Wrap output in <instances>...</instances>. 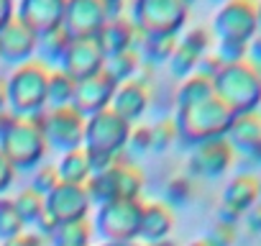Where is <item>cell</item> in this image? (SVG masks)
Returning <instances> with one entry per match:
<instances>
[{"instance_id": "obj_1", "label": "cell", "mask_w": 261, "mask_h": 246, "mask_svg": "<svg viewBox=\"0 0 261 246\" xmlns=\"http://www.w3.org/2000/svg\"><path fill=\"white\" fill-rule=\"evenodd\" d=\"M130 134V123L115 115L110 108L90 115L85 120V139L82 146L90 154L92 172H100L115 162V157L125 149Z\"/></svg>"}, {"instance_id": "obj_2", "label": "cell", "mask_w": 261, "mask_h": 246, "mask_svg": "<svg viewBox=\"0 0 261 246\" xmlns=\"http://www.w3.org/2000/svg\"><path fill=\"white\" fill-rule=\"evenodd\" d=\"M46 85H49V69L39 59H29L18 64L11 77L6 80L8 90V108L16 115L31 118L46 108Z\"/></svg>"}, {"instance_id": "obj_3", "label": "cell", "mask_w": 261, "mask_h": 246, "mask_svg": "<svg viewBox=\"0 0 261 246\" xmlns=\"http://www.w3.org/2000/svg\"><path fill=\"white\" fill-rule=\"evenodd\" d=\"M0 152L13 164V169H34L46 154V141L39 123L34 118L13 115L0 139Z\"/></svg>"}, {"instance_id": "obj_4", "label": "cell", "mask_w": 261, "mask_h": 246, "mask_svg": "<svg viewBox=\"0 0 261 246\" xmlns=\"http://www.w3.org/2000/svg\"><path fill=\"white\" fill-rule=\"evenodd\" d=\"M85 190L90 200H100V205L113 203V200H136L139 192L144 190V172L136 164L120 162L115 157L110 167L92 172Z\"/></svg>"}, {"instance_id": "obj_5", "label": "cell", "mask_w": 261, "mask_h": 246, "mask_svg": "<svg viewBox=\"0 0 261 246\" xmlns=\"http://www.w3.org/2000/svg\"><path fill=\"white\" fill-rule=\"evenodd\" d=\"M39 129L44 134V141L51 144L54 149H59L62 154L64 152H72V149H80L82 146V139H85V115L77 113L72 105H64V108H44L41 113L31 115Z\"/></svg>"}, {"instance_id": "obj_6", "label": "cell", "mask_w": 261, "mask_h": 246, "mask_svg": "<svg viewBox=\"0 0 261 246\" xmlns=\"http://www.w3.org/2000/svg\"><path fill=\"white\" fill-rule=\"evenodd\" d=\"M141 213H144V205L139 200L105 203L100 205V213H97V231L115 243L128 241L139 236L141 231Z\"/></svg>"}, {"instance_id": "obj_7", "label": "cell", "mask_w": 261, "mask_h": 246, "mask_svg": "<svg viewBox=\"0 0 261 246\" xmlns=\"http://www.w3.org/2000/svg\"><path fill=\"white\" fill-rule=\"evenodd\" d=\"M182 0H136L134 3V23L141 36H169L179 26Z\"/></svg>"}, {"instance_id": "obj_8", "label": "cell", "mask_w": 261, "mask_h": 246, "mask_svg": "<svg viewBox=\"0 0 261 246\" xmlns=\"http://www.w3.org/2000/svg\"><path fill=\"white\" fill-rule=\"evenodd\" d=\"M108 18L110 16L100 0H64L62 29L72 39H95Z\"/></svg>"}, {"instance_id": "obj_9", "label": "cell", "mask_w": 261, "mask_h": 246, "mask_svg": "<svg viewBox=\"0 0 261 246\" xmlns=\"http://www.w3.org/2000/svg\"><path fill=\"white\" fill-rule=\"evenodd\" d=\"M44 200H46V215L57 226L72 223V220H82L87 208H90V195H87L85 185L59 182Z\"/></svg>"}, {"instance_id": "obj_10", "label": "cell", "mask_w": 261, "mask_h": 246, "mask_svg": "<svg viewBox=\"0 0 261 246\" xmlns=\"http://www.w3.org/2000/svg\"><path fill=\"white\" fill-rule=\"evenodd\" d=\"M102 64H105V54L97 39H72V44L62 57V72L69 75L74 82L97 75Z\"/></svg>"}, {"instance_id": "obj_11", "label": "cell", "mask_w": 261, "mask_h": 246, "mask_svg": "<svg viewBox=\"0 0 261 246\" xmlns=\"http://www.w3.org/2000/svg\"><path fill=\"white\" fill-rule=\"evenodd\" d=\"M115 82L110 77H105L102 72L87 77V80H80L77 87H74V97H72V108L77 113H82L85 118L110 108V100H113V92H115Z\"/></svg>"}, {"instance_id": "obj_12", "label": "cell", "mask_w": 261, "mask_h": 246, "mask_svg": "<svg viewBox=\"0 0 261 246\" xmlns=\"http://www.w3.org/2000/svg\"><path fill=\"white\" fill-rule=\"evenodd\" d=\"M39 36L26 29L18 18H11L0 29V62L6 64H23L36 54Z\"/></svg>"}, {"instance_id": "obj_13", "label": "cell", "mask_w": 261, "mask_h": 246, "mask_svg": "<svg viewBox=\"0 0 261 246\" xmlns=\"http://www.w3.org/2000/svg\"><path fill=\"white\" fill-rule=\"evenodd\" d=\"M16 18L26 29H31L36 36H44L62 26L64 0H21Z\"/></svg>"}, {"instance_id": "obj_14", "label": "cell", "mask_w": 261, "mask_h": 246, "mask_svg": "<svg viewBox=\"0 0 261 246\" xmlns=\"http://www.w3.org/2000/svg\"><path fill=\"white\" fill-rule=\"evenodd\" d=\"M146 105H149V85L144 80H136V77L120 82L113 92V100H110V110L128 123L141 118Z\"/></svg>"}, {"instance_id": "obj_15", "label": "cell", "mask_w": 261, "mask_h": 246, "mask_svg": "<svg viewBox=\"0 0 261 246\" xmlns=\"http://www.w3.org/2000/svg\"><path fill=\"white\" fill-rule=\"evenodd\" d=\"M141 34L136 31V26L130 23L128 18H120V16H113L105 21V26L100 29V34L95 36L102 54L105 57H113V54H120V52H128V49H136V39Z\"/></svg>"}, {"instance_id": "obj_16", "label": "cell", "mask_w": 261, "mask_h": 246, "mask_svg": "<svg viewBox=\"0 0 261 246\" xmlns=\"http://www.w3.org/2000/svg\"><path fill=\"white\" fill-rule=\"evenodd\" d=\"M169 231H172V213H169V208L164 203H149V205H144L139 236L146 238L149 243H156V241H164V236Z\"/></svg>"}, {"instance_id": "obj_17", "label": "cell", "mask_w": 261, "mask_h": 246, "mask_svg": "<svg viewBox=\"0 0 261 246\" xmlns=\"http://www.w3.org/2000/svg\"><path fill=\"white\" fill-rule=\"evenodd\" d=\"M57 172H59V182L87 185V180L92 177V164H90V154L85 152V146L64 152L62 162L57 164Z\"/></svg>"}, {"instance_id": "obj_18", "label": "cell", "mask_w": 261, "mask_h": 246, "mask_svg": "<svg viewBox=\"0 0 261 246\" xmlns=\"http://www.w3.org/2000/svg\"><path fill=\"white\" fill-rule=\"evenodd\" d=\"M141 67V57L136 49H128V52H120V54H113V57H105V64H102V75L110 77L115 85L125 82V80H134V75L139 72Z\"/></svg>"}, {"instance_id": "obj_19", "label": "cell", "mask_w": 261, "mask_h": 246, "mask_svg": "<svg viewBox=\"0 0 261 246\" xmlns=\"http://www.w3.org/2000/svg\"><path fill=\"white\" fill-rule=\"evenodd\" d=\"M69 44H72V36L59 26V29L39 36V41H36V57L46 67L49 64H62V57H64V52H67Z\"/></svg>"}, {"instance_id": "obj_20", "label": "cell", "mask_w": 261, "mask_h": 246, "mask_svg": "<svg viewBox=\"0 0 261 246\" xmlns=\"http://www.w3.org/2000/svg\"><path fill=\"white\" fill-rule=\"evenodd\" d=\"M74 87H77V82H74L69 75H64L62 69L49 72V85H46V105H49V108H64V105H72Z\"/></svg>"}, {"instance_id": "obj_21", "label": "cell", "mask_w": 261, "mask_h": 246, "mask_svg": "<svg viewBox=\"0 0 261 246\" xmlns=\"http://www.w3.org/2000/svg\"><path fill=\"white\" fill-rule=\"evenodd\" d=\"M13 205H16V213H18V218L23 220V223H36L44 213H46V200H44V195H39L36 190H23V192H18V198L13 200Z\"/></svg>"}, {"instance_id": "obj_22", "label": "cell", "mask_w": 261, "mask_h": 246, "mask_svg": "<svg viewBox=\"0 0 261 246\" xmlns=\"http://www.w3.org/2000/svg\"><path fill=\"white\" fill-rule=\"evenodd\" d=\"M23 226H26V223L18 218L13 200L0 198V238L8 241V238H13V236L23 233Z\"/></svg>"}, {"instance_id": "obj_23", "label": "cell", "mask_w": 261, "mask_h": 246, "mask_svg": "<svg viewBox=\"0 0 261 246\" xmlns=\"http://www.w3.org/2000/svg\"><path fill=\"white\" fill-rule=\"evenodd\" d=\"M59 185V172H57V164H44V167H39V172H36V177H34V185H31V190H36L39 195H49L54 187Z\"/></svg>"}, {"instance_id": "obj_24", "label": "cell", "mask_w": 261, "mask_h": 246, "mask_svg": "<svg viewBox=\"0 0 261 246\" xmlns=\"http://www.w3.org/2000/svg\"><path fill=\"white\" fill-rule=\"evenodd\" d=\"M174 136V126L169 120H159L154 123V126H149V149H167L169 141Z\"/></svg>"}, {"instance_id": "obj_25", "label": "cell", "mask_w": 261, "mask_h": 246, "mask_svg": "<svg viewBox=\"0 0 261 246\" xmlns=\"http://www.w3.org/2000/svg\"><path fill=\"white\" fill-rule=\"evenodd\" d=\"M128 144L134 152H149V126H139V129L130 126Z\"/></svg>"}, {"instance_id": "obj_26", "label": "cell", "mask_w": 261, "mask_h": 246, "mask_svg": "<svg viewBox=\"0 0 261 246\" xmlns=\"http://www.w3.org/2000/svg\"><path fill=\"white\" fill-rule=\"evenodd\" d=\"M13 177H16V169L13 164L3 157V152H0V195H3L11 185H13Z\"/></svg>"}, {"instance_id": "obj_27", "label": "cell", "mask_w": 261, "mask_h": 246, "mask_svg": "<svg viewBox=\"0 0 261 246\" xmlns=\"http://www.w3.org/2000/svg\"><path fill=\"white\" fill-rule=\"evenodd\" d=\"M3 246H39V236H34V233H18V236L8 238Z\"/></svg>"}, {"instance_id": "obj_28", "label": "cell", "mask_w": 261, "mask_h": 246, "mask_svg": "<svg viewBox=\"0 0 261 246\" xmlns=\"http://www.w3.org/2000/svg\"><path fill=\"white\" fill-rule=\"evenodd\" d=\"M13 18V0H0V29Z\"/></svg>"}, {"instance_id": "obj_29", "label": "cell", "mask_w": 261, "mask_h": 246, "mask_svg": "<svg viewBox=\"0 0 261 246\" xmlns=\"http://www.w3.org/2000/svg\"><path fill=\"white\" fill-rule=\"evenodd\" d=\"M100 3L105 6V11H108V16H110V18H113V16H120L123 0H100Z\"/></svg>"}, {"instance_id": "obj_30", "label": "cell", "mask_w": 261, "mask_h": 246, "mask_svg": "<svg viewBox=\"0 0 261 246\" xmlns=\"http://www.w3.org/2000/svg\"><path fill=\"white\" fill-rule=\"evenodd\" d=\"M8 108V90H6V82L0 80V113H6Z\"/></svg>"}, {"instance_id": "obj_31", "label": "cell", "mask_w": 261, "mask_h": 246, "mask_svg": "<svg viewBox=\"0 0 261 246\" xmlns=\"http://www.w3.org/2000/svg\"><path fill=\"white\" fill-rule=\"evenodd\" d=\"M11 118H13V115H8V113H0V139H3V134H6V129H8Z\"/></svg>"}, {"instance_id": "obj_32", "label": "cell", "mask_w": 261, "mask_h": 246, "mask_svg": "<svg viewBox=\"0 0 261 246\" xmlns=\"http://www.w3.org/2000/svg\"><path fill=\"white\" fill-rule=\"evenodd\" d=\"M192 246H207V243H202V241H197V243H192Z\"/></svg>"}, {"instance_id": "obj_33", "label": "cell", "mask_w": 261, "mask_h": 246, "mask_svg": "<svg viewBox=\"0 0 261 246\" xmlns=\"http://www.w3.org/2000/svg\"><path fill=\"white\" fill-rule=\"evenodd\" d=\"M59 246H67V243H59Z\"/></svg>"}]
</instances>
